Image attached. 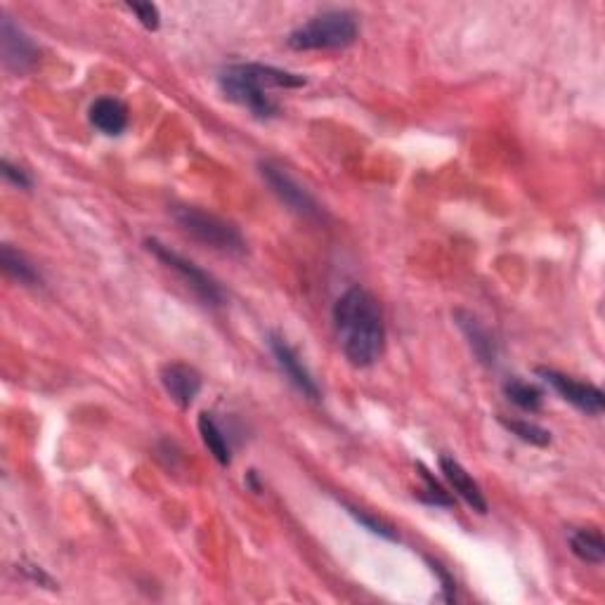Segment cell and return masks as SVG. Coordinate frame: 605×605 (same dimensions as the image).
I'll return each mask as SVG.
<instances>
[{"mask_svg": "<svg viewBox=\"0 0 605 605\" xmlns=\"http://www.w3.org/2000/svg\"><path fill=\"white\" fill-rule=\"evenodd\" d=\"M440 471L445 473L447 483L452 485V490L457 492L473 511L487 513V502L483 497V490H480V485L476 483V480L468 476V471L459 464V461H454L450 457H440Z\"/></svg>", "mask_w": 605, "mask_h": 605, "instance_id": "obj_12", "label": "cell"}, {"mask_svg": "<svg viewBox=\"0 0 605 605\" xmlns=\"http://www.w3.org/2000/svg\"><path fill=\"white\" fill-rule=\"evenodd\" d=\"M357 38V19L346 10H327L298 26L289 36L294 50H338Z\"/></svg>", "mask_w": 605, "mask_h": 605, "instance_id": "obj_4", "label": "cell"}, {"mask_svg": "<svg viewBox=\"0 0 605 605\" xmlns=\"http://www.w3.org/2000/svg\"><path fill=\"white\" fill-rule=\"evenodd\" d=\"M227 100L242 104L258 119H270L279 112L277 102L268 95L270 88H301L305 78L291 71L265 67V64H232L218 78Z\"/></svg>", "mask_w": 605, "mask_h": 605, "instance_id": "obj_2", "label": "cell"}, {"mask_svg": "<svg viewBox=\"0 0 605 605\" xmlns=\"http://www.w3.org/2000/svg\"><path fill=\"white\" fill-rule=\"evenodd\" d=\"M452 317L454 322H457V327L464 331V336L468 338V346H471L478 360L483 364L497 362L499 348H497V341H494V336L490 334V329H487L485 324L468 310H454Z\"/></svg>", "mask_w": 605, "mask_h": 605, "instance_id": "obj_11", "label": "cell"}, {"mask_svg": "<svg viewBox=\"0 0 605 605\" xmlns=\"http://www.w3.org/2000/svg\"><path fill=\"white\" fill-rule=\"evenodd\" d=\"M173 220L185 234H190L194 242L211 246V249L230 253V256H244L246 242L242 232L232 223H227L216 213H208L197 206H175Z\"/></svg>", "mask_w": 605, "mask_h": 605, "instance_id": "obj_3", "label": "cell"}, {"mask_svg": "<svg viewBox=\"0 0 605 605\" xmlns=\"http://www.w3.org/2000/svg\"><path fill=\"white\" fill-rule=\"evenodd\" d=\"M90 123L104 135H121L128 126L126 104L116 97H100L90 107Z\"/></svg>", "mask_w": 605, "mask_h": 605, "instance_id": "obj_13", "label": "cell"}, {"mask_svg": "<svg viewBox=\"0 0 605 605\" xmlns=\"http://www.w3.org/2000/svg\"><path fill=\"white\" fill-rule=\"evenodd\" d=\"M270 348H272V355H275L279 369H282L286 379L294 383V386L301 390L305 398H310V400L320 398V388H317L315 379H312V374L308 372V367H305L296 350L286 343V338L272 334Z\"/></svg>", "mask_w": 605, "mask_h": 605, "instance_id": "obj_8", "label": "cell"}, {"mask_svg": "<svg viewBox=\"0 0 605 605\" xmlns=\"http://www.w3.org/2000/svg\"><path fill=\"white\" fill-rule=\"evenodd\" d=\"M0 265H3L5 275L17 279L19 284H26V286L41 284V275H38V270L29 263V260H26L24 253L15 251L10 244H5L3 249H0Z\"/></svg>", "mask_w": 605, "mask_h": 605, "instance_id": "obj_15", "label": "cell"}, {"mask_svg": "<svg viewBox=\"0 0 605 605\" xmlns=\"http://www.w3.org/2000/svg\"><path fill=\"white\" fill-rule=\"evenodd\" d=\"M348 511H350V516H353L357 523H362L369 532H374V535H379L383 539H390V542H398V532L390 528L388 523L376 520L374 516H369V513H364V511H357V509H353V506H348Z\"/></svg>", "mask_w": 605, "mask_h": 605, "instance_id": "obj_20", "label": "cell"}, {"mask_svg": "<svg viewBox=\"0 0 605 605\" xmlns=\"http://www.w3.org/2000/svg\"><path fill=\"white\" fill-rule=\"evenodd\" d=\"M419 471H421V478H424V483H426V487L419 494L421 502H426V504H431V506H445V509H450V506H454V499L450 497V492H447L445 487H442L438 483V480H435L431 476V473L426 471L424 466H419Z\"/></svg>", "mask_w": 605, "mask_h": 605, "instance_id": "obj_19", "label": "cell"}, {"mask_svg": "<svg viewBox=\"0 0 605 605\" xmlns=\"http://www.w3.org/2000/svg\"><path fill=\"white\" fill-rule=\"evenodd\" d=\"M499 421H502V426L506 428V431H511L516 438L530 442V445H537V447H546L551 442V433L546 431V428L537 426V424H530V421H523V419H506V416H499Z\"/></svg>", "mask_w": 605, "mask_h": 605, "instance_id": "obj_18", "label": "cell"}, {"mask_svg": "<svg viewBox=\"0 0 605 605\" xmlns=\"http://www.w3.org/2000/svg\"><path fill=\"white\" fill-rule=\"evenodd\" d=\"M537 374L542 376V379L549 383V386L554 388L565 402H570V405L580 409V412L591 414V416H598L603 412L605 400H603L601 388L591 386V383L572 379V376H565L561 372H556V369L539 367Z\"/></svg>", "mask_w": 605, "mask_h": 605, "instance_id": "obj_7", "label": "cell"}, {"mask_svg": "<svg viewBox=\"0 0 605 605\" xmlns=\"http://www.w3.org/2000/svg\"><path fill=\"white\" fill-rule=\"evenodd\" d=\"M128 10L138 15L140 24L145 26V29H149V31L159 29L161 15H159V8H156V5H152V3H130Z\"/></svg>", "mask_w": 605, "mask_h": 605, "instance_id": "obj_21", "label": "cell"}, {"mask_svg": "<svg viewBox=\"0 0 605 605\" xmlns=\"http://www.w3.org/2000/svg\"><path fill=\"white\" fill-rule=\"evenodd\" d=\"M504 393L513 405L525 409V412H539L544 402V393L537 386H532L528 381L511 379L504 383Z\"/></svg>", "mask_w": 605, "mask_h": 605, "instance_id": "obj_17", "label": "cell"}, {"mask_svg": "<svg viewBox=\"0 0 605 605\" xmlns=\"http://www.w3.org/2000/svg\"><path fill=\"white\" fill-rule=\"evenodd\" d=\"M0 43H3V60L8 69L26 71L36 62V45L19 26L12 24L10 17H3L0 24Z\"/></svg>", "mask_w": 605, "mask_h": 605, "instance_id": "obj_9", "label": "cell"}, {"mask_svg": "<svg viewBox=\"0 0 605 605\" xmlns=\"http://www.w3.org/2000/svg\"><path fill=\"white\" fill-rule=\"evenodd\" d=\"M570 546L572 554L577 558H582L584 563H603L605 558V542L601 537V532L596 530H577L570 535Z\"/></svg>", "mask_w": 605, "mask_h": 605, "instance_id": "obj_16", "label": "cell"}, {"mask_svg": "<svg viewBox=\"0 0 605 605\" xmlns=\"http://www.w3.org/2000/svg\"><path fill=\"white\" fill-rule=\"evenodd\" d=\"M3 178L8 180V182H12V185H15V187H22V190H29V187H31V178H29V175H26L22 171V168L12 166L10 161H3Z\"/></svg>", "mask_w": 605, "mask_h": 605, "instance_id": "obj_22", "label": "cell"}, {"mask_svg": "<svg viewBox=\"0 0 605 605\" xmlns=\"http://www.w3.org/2000/svg\"><path fill=\"white\" fill-rule=\"evenodd\" d=\"M260 173L268 185L272 187V192L277 194L279 201L296 211L298 216L310 218V220H320L322 218V208L312 199V194L305 190V187L298 185V182L291 178L289 173L284 171L282 166L272 164V161H260Z\"/></svg>", "mask_w": 605, "mask_h": 605, "instance_id": "obj_6", "label": "cell"}, {"mask_svg": "<svg viewBox=\"0 0 605 605\" xmlns=\"http://www.w3.org/2000/svg\"><path fill=\"white\" fill-rule=\"evenodd\" d=\"M431 563V568H433V572L435 575L440 577V582H442V591H445V601H454V580H452V575L450 572H447L445 568H442L440 563H435V561H428Z\"/></svg>", "mask_w": 605, "mask_h": 605, "instance_id": "obj_23", "label": "cell"}, {"mask_svg": "<svg viewBox=\"0 0 605 605\" xmlns=\"http://www.w3.org/2000/svg\"><path fill=\"white\" fill-rule=\"evenodd\" d=\"M199 433L204 445L208 447V452L213 454V459L218 461L220 466H230L232 461V445L230 438H227L223 428L218 426V421L213 419V414H201L199 416Z\"/></svg>", "mask_w": 605, "mask_h": 605, "instance_id": "obj_14", "label": "cell"}, {"mask_svg": "<svg viewBox=\"0 0 605 605\" xmlns=\"http://www.w3.org/2000/svg\"><path fill=\"white\" fill-rule=\"evenodd\" d=\"M161 383H164L171 400L180 407H190L201 390V376L197 369L182 362L166 364L161 369Z\"/></svg>", "mask_w": 605, "mask_h": 605, "instance_id": "obj_10", "label": "cell"}, {"mask_svg": "<svg viewBox=\"0 0 605 605\" xmlns=\"http://www.w3.org/2000/svg\"><path fill=\"white\" fill-rule=\"evenodd\" d=\"M145 246H147V251L154 253V256L159 258L168 270H173L175 275L182 279V282L190 286L194 294H197L206 305H223L225 303L223 286H220L216 279L208 275V272L201 270L197 263H192V260L180 256L178 251L168 249L166 244L156 242V239H147Z\"/></svg>", "mask_w": 605, "mask_h": 605, "instance_id": "obj_5", "label": "cell"}, {"mask_svg": "<svg viewBox=\"0 0 605 605\" xmlns=\"http://www.w3.org/2000/svg\"><path fill=\"white\" fill-rule=\"evenodd\" d=\"M334 327L343 353L355 367H372L386 346L383 312L367 289L353 286L334 305Z\"/></svg>", "mask_w": 605, "mask_h": 605, "instance_id": "obj_1", "label": "cell"}]
</instances>
